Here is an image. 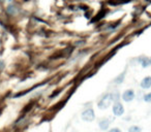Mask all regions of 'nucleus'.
Returning a JSON list of instances; mask_svg holds the SVG:
<instances>
[{
    "instance_id": "12",
    "label": "nucleus",
    "mask_w": 151,
    "mask_h": 132,
    "mask_svg": "<svg viewBox=\"0 0 151 132\" xmlns=\"http://www.w3.org/2000/svg\"><path fill=\"white\" fill-rule=\"evenodd\" d=\"M0 1H1V2H4V1H5V0H0Z\"/></svg>"
},
{
    "instance_id": "8",
    "label": "nucleus",
    "mask_w": 151,
    "mask_h": 132,
    "mask_svg": "<svg viewBox=\"0 0 151 132\" xmlns=\"http://www.w3.org/2000/svg\"><path fill=\"white\" fill-rule=\"evenodd\" d=\"M141 131H142V129L139 126H132L128 129V132H141Z\"/></svg>"
},
{
    "instance_id": "5",
    "label": "nucleus",
    "mask_w": 151,
    "mask_h": 132,
    "mask_svg": "<svg viewBox=\"0 0 151 132\" xmlns=\"http://www.w3.org/2000/svg\"><path fill=\"white\" fill-rule=\"evenodd\" d=\"M141 87L143 89H149L151 87V76H146L141 82Z\"/></svg>"
},
{
    "instance_id": "11",
    "label": "nucleus",
    "mask_w": 151,
    "mask_h": 132,
    "mask_svg": "<svg viewBox=\"0 0 151 132\" xmlns=\"http://www.w3.org/2000/svg\"><path fill=\"white\" fill-rule=\"evenodd\" d=\"M109 132H121V130L119 128H112V129L109 130Z\"/></svg>"
},
{
    "instance_id": "1",
    "label": "nucleus",
    "mask_w": 151,
    "mask_h": 132,
    "mask_svg": "<svg viewBox=\"0 0 151 132\" xmlns=\"http://www.w3.org/2000/svg\"><path fill=\"white\" fill-rule=\"evenodd\" d=\"M115 96L116 95L112 94V93H110V94H106L105 96L101 99V101L99 102V107L101 109L108 108V107L111 105V103L115 100Z\"/></svg>"
},
{
    "instance_id": "6",
    "label": "nucleus",
    "mask_w": 151,
    "mask_h": 132,
    "mask_svg": "<svg viewBox=\"0 0 151 132\" xmlns=\"http://www.w3.org/2000/svg\"><path fill=\"white\" fill-rule=\"evenodd\" d=\"M139 62L142 64L143 67H148L151 65V58H148V57H143V58L139 59Z\"/></svg>"
},
{
    "instance_id": "3",
    "label": "nucleus",
    "mask_w": 151,
    "mask_h": 132,
    "mask_svg": "<svg viewBox=\"0 0 151 132\" xmlns=\"http://www.w3.org/2000/svg\"><path fill=\"white\" fill-rule=\"evenodd\" d=\"M113 113H114V115L117 116V117L122 116V115H123V113H124L123 105H122L120 102H118V101H116V102L114 103V105H113Z\"/></svg>"
},
{
    "instance_id": "7",
    "label": "nucleus",
    "mask_w": 151,
    "mask_h": 132,
    "mask_svg": "<svg viewBox=\"0 0 151 132\" xmlns=\"http://www.w3.org/2000/svg\"><path fill=\"white\" fill-rule=\"evenodd\" d=\"M110 126V121L107 119H104L101 121V123H99V128L103 130H107L108 128H109Z\"/></svg>"
},
{
    "instance_id": "2",
    "label": "nucleus",
    "mask_w": 151,
    "mask_h": 132,
    "mask_svg": "<svg viewBox=\"0 0 151 132\" xmlns=\"http://www.w3.org/2000/svg\"><path fill=\"white\" fill-rule=\"evenodd\" d=\"M82 119L87 122H92L95 119V113L92 108H87L82 113Z\"/></svg>"
},
{
    "instance_id": "4",
    "label": "nucleus",
    "mask_w": 151,
    "mask_h": 132,
    "mask_svg": "<svg viewBox=\"0 0 151 132\" xmlns=\"http://www.w3.org/2000/svg\"><path fill=\"white\" fill-rule=\"evenodd\" d=\"M134 98V92L132 90H126L125 92L122 94V99L126 102H129Z\"/></svg>"
},
{
    "instance_id": "10",
    "label": "nucleus",
    "mask_w": 151,
    "mask_h": 132,
    "mask_svg": "<svg viewBox=\"0 0 151 132\" xmlns=\"http://www.w3.org/2000/svg\"><path fill=\"white\" fill-rule=\"evenodd\" d=\"M123 78H124V73H121L120 74L119 76H118L117 78H116V83H117V84H121L122 83V81H123Z\"/></svg>"
},
{
    "instance_id": "9",
    "label": "nucleus",
    "mask_w": 151,
    "mask_h": 132,
    "mask_svg": "<svg viewBox=\"0 0 151 132\" xmlns=\"http://www.w3.org/2000/svg\"><path fill=\"white\" fill-rule=\"evenodd\" d=\"M144 101L145 102L151 103V93H147L146 95L144 96Z\"/></svg>"
}]
</instances>
